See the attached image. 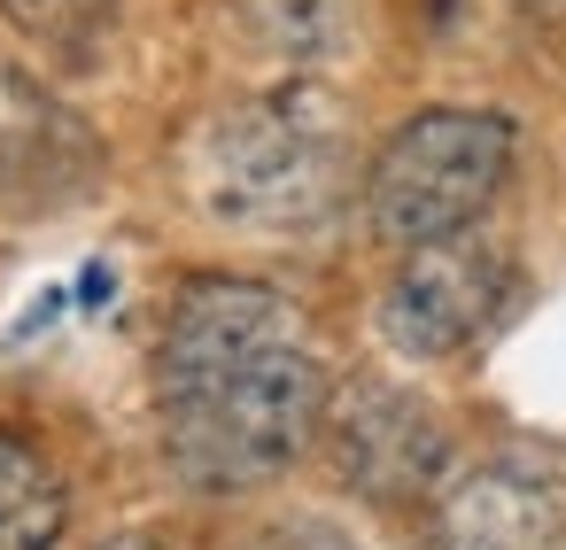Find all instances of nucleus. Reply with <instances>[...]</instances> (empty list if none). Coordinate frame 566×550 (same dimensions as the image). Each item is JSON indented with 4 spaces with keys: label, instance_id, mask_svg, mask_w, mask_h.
I'll return each mask as SVG.
<instances>
[{
    "label": "nucleus",
    "instance_id": "9b49d317",
    "mask_svg": "<svg viewBox=\"0 0 566 550\" xmlns=\"http://www.w3.org/2000/svg\"><path fill=\"white\" fill-rule=\"evenodd\" d=\"M249 550H357L342 527H326V519H287V527H264Z\"/></svg>",
    "mask_w": 566,
    "mask_h": 550
},
{
    "label": "nucleus",
    "instance_id": "20e7f679",
    "mask_svg": "<svg viewBox=\"0 0 566 550\" xmlns=\"http://www.w3.org/2000/svg\"><path fill=\"white\" fill-rule=\"evenodd\" d=\"M326 449L342 488H357L365 504H419L450 473V434L434 403L396 380H357L342 403H326Z\"/></svg>",
    "mask_w": 566,
    "mask_h": 550
},
{
    "label": "nucleus",
    "instance_id": "39448f33",
    "mask_svg": "<svg viewBox=\"0 0 566 550\" xmlns=\"http://www.w3.org/2000/svg\"><path fill=\"white\" fill-rule=\"evenodd\" d=\"M504 295H512V264L473 233L403 248V272L388 279V303H380V334L403 357H458L496 326Z\"/></svg>",
    "mask_w": 566,
    "mask_h": 550
},
{
    "label": "nucleus",
    "instance_id": "423d86ee",
    "mask_svg": "<svg viewBox=\"0 0 566 550\" xmlns=\"http://www.w3.org/2000/svg\"><path fill=\"white\" fill-rule=\"evenodd\" d=\"M102 179V140L86 133L78 109H63L40 78L0 63V210L40 218L78 202Z\"/></svg>",
    "mask_w": 566,
    "mask_h": 550
},
{
    "label": "nucleus",
    "instance_id": "6e6552de",
    "mask_svg": "<svg viewBox=\"0 0 566 550\" xmlns=\"http://www.w3.org/2000/svg\"><path fill=\"white\" fill-rule=\"evenodd\" d=\"M63 535V480L55 465L17 442V434H0V550H55Z\"/></svg>",
    "mask_w": 566,
    "mask_h": 550
},
{
    "label": "nucleus",
    "instance_id": "0eeeda50",
    "mask_svg": "<svg viewBox=\"0 0 566 550\" xmlns=\"http://www.w3.org/2000/svg\"><path fill=\"white\" fill-rule=\"evenodd\" d=\"M566 527V480L527 457H489L442 480L434 550H551Z\"/></svg>",
    "mask_w": 566,
    "mask_h": 550
},
{
    "label": "nucleus",
    "instance_id": "1a4fd4ad",
    "mask_svg": "<svg viewBox=\"0 0 566 550\" xmlns=\"http://www.w3.org/2000/svg\"><path fill=\"white\" fill-rule=\"evenodd\" d=\"M256 24H264V40L280 47V55H334L342 47V32H349V9L342 0H256Z\"/></svg>",
    "mask_w": 566,
    "mask_h": 550
},
{
    "label": "nucleus",
    "instance_id": "f03ea898",
    "mask_svg": "<svg viewBox=\"0 0 566 550\" xmlns=\"http://www.w3.org/2000/svg\"><path fill=\"white\" fill-rule=\"evenodd\" d=\"M195 194L233 233H318L349 194V140L342 117L311 94H256L202 133Z\"/></svg>",
    "mask_w": 566,
    "mask_h": 550
},
{
    "label": "nucleus",
    "instance_id": "7ed1b4c3",
    "mask_svg": "<svg viewBox=\"0 0 566 550\" xmlns=\"http://www.w3.org/2000/svg\"><path fill=\"white\" fill-rule=\"evenodd\" d=\"M512 179V125L489 109H427L396 125L365 171V225L388 248H434L489 218Z\"/></svg>",
    "mask_w": 566,
    "mask_h": 550
},
{
    "label": "nucleus",
    "instance_id": "f8f14e48",
    "mask_svg": "<svg viewBox=\"0 0 566 550\" xmlns=\"http://www.w3.org/2000/svg\"><path fill=\"white\" fill-rule=\"evenodd\" d=\"M94 550H164L156 535H109V542H94Z\"/></svg>",
    "mask_w": 566,
    "mask_h": 550
},
{
    "label": "nucleus",
    "instance_id": "9d476101",
    "mask_svg": "<svg viewBox=\"0 0 566 550\" xmlns=\"http://www.w3.org/2000/svg\"><path fill=\"white\" fill-rule=\"evenodd\" d=\"M24 32H40V40H71V32H86L109 0H0Z\"/></svg>",
    "mask_w": 566,
    "mask_h": 550
},
{
    "label": "nucleus",
    "instance_id": "f257e3e1",
    "mask_svg": "<svg viewBox=\"0 0 566 550\" xmlns=\"http://www.w3.org/2000/svg\"><path fill=\"white\" fill-rule=\"evenodd\" d=\"M326 426L311 318L256 279H195L156 341L164 465L202 496L280 480Z\"/></svg>",
    "mask_w": 566,
    "mask_h": 550
}]
</instances>
